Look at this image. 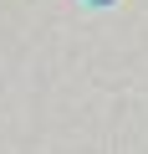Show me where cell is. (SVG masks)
Segmentation results:
<instances>
[{
  "label": "cell",
  "instance_id": "cell-1",
  "mask_svg": "<svg viewBox=\"0 0 148 154\" xmlns=\"http://www.w3.org/2000/svg\"><path fill=\"white\" fill-rule=\"evenodd\" d=\"M97 5H112V0H97Z\"/></svg>",
  "mask_w": 148,
  "mask_h": 154
}]
</instances>
